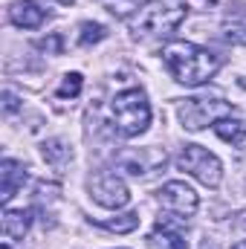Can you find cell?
<instances>
[{
	"mask_svg": "<svg viewBox=\"0 0 246 249\" xmlns=\"http://www.w3.org/2000/svg\"><path fill=\"white\" fill-rule=\"evenodd\" d=\"M162 61L171 70V75L185 87H200L220 70V55L217 53L203 50V47H197L191 41L165 44L162 47Z\"/></svg>",
	"mask_w": 246,
	"mask_h": 249,
	"instance_id": "cell-1",
	"label": "cell"
},
{
	"mask_svg": "<svg viewBox=\"0 0 246 249\" xmlns=\"http://www.w3.org/2000/svg\"><path fill=\"white\" fill-rule=\"evenodd\" d=\"M188 15V0H145L130 18L133 38H168Z\"/></svg>",
	"mask_w": 246,
	"mask_h": 249,
	"instance_id": "cell-2",
	"label": "cell"
},
{
	"mask_svg": "<svg viewBox=\"0 0 246 249\" xmlns=\"http://www.w3.org/2000/svg\"><path fill=\"white\" fill-rule=\"evenodd\" d=\"M110 116H113V127L122 133V136H139L148 130L151 124V105H148V96L133 87V90H124L113 99L110 105Z\"/></svg>",
	"mask_w": 246,
	"mask_h": 249,
	"instance_id": "cell-3",
	"label": "cell"
},
{
	"mask_svg": "<svg viewBox=\"0 0 246 249\" xmlns=\"http://www.w3.org/2000/svg\"><path fill=\"white\" fill-rule=\"evenodd\" d=\"M235 105L223 99H209V96H194L180 105V122L185 130H203L206 124H217L220 119L232 116Z\"/></svg>",
	"mask_w": 246,
	"mask_h": 249,
	"instance_id": "cell-4",
	"label": "cell"
},
{
	"mask_svg": "<svg viewBox=\"0 0 246 249\" xmlns=\"http://www.w3.org/2000/svg\"><path fill=\"white\" fill-rule=\"evenodd\" d=\"M177 165H180V171L191 174L194 180H200L203 186H209V188H217L220 180H223V165H220V160H217L211 151L200 148V145H185L183 154L177 157Z\"/></svg>",
	"mask_w": 246,
	"mask_h": 249,
	"instance_id": "cell-5",
	"label": "cell"
},
{
	"mask_svg": "<svg viewBox=\"0 0 246 249\" xmlns=\"http://www.w3.org/2000/svg\"><path fill=\"white\" fill-rule=\"evenodd\" d=\"M90 197L99 203V206H105V209H122L130 203V191L124 186L122 177H116V174H96V177H90Z\"/></svg>",
	"mask_w": 246,
	"mask_h": 249,
	"instance_id": "cell-6",
	"label": "cell"
},
{
	"mask_svg": "<svg viewBox=\"0 0 246 249\" xmlns=\"http://www.w3.org/2000/svg\"><path fill=\"white\" fill-rule=\"evenodd\" d=\"M159 203H162L171 214H177V217H183V220L191 217V214L197 212V206H200L194 188L180 183V180H171V183H165V186L159 188Z\"/></svg>",
	"mask_w": 246,
	"mask_h": 249,
	"instance_id": "cell-7",
	"label": "cell"
},
{
	"mask_svg": "<svg viewBox=\"0 0 246 249\" xmlns=\"http://www.w3.org/2000/svg\"><path fill=\"white\" fill-rule=\"evenodd\" d=\"M162 162H165V151H157V148H127L116 160V165L130 177H145Z\"/></svg>",
	"mask_w": 246,
	"mask_h": 249,
	"instance_id": "cell-8",
	"label": "cell"
},
{
	"mask_svg": "<svg viewBox=\"0 0 246 249\" xmlns=\"http://www.w3.org/2000/svg\"><path fill=\"white\" fill-rule=\"evenodd\" d=\"M148 247L151 249H188L183 223H174L168 214L159 217L157 226H154V232L148 235Z\"/></svg>",
	"mask_w": 246,
	"mask_h": 249,
	"instance_id": "cell-9",
	"label": "cell"
},
{
	"mask_svg": "<svg viewBox=\"0 0 246 249\" xmlns=\"http://www.w3.org/2000/svg\"><path fill=\"white\" fill-rule=\"evenodd\" d=\"M9 20L18 29H38L47 20V12L38 3H32V0H15L9 6Z\"/></svg>",
	"mask_w": 246,
	"mask_h": 249,
	"instance_id": "cell-10",
	"label": "cell"
},
{
	"mask_svg": "<svg viewBox=\"0 0 246 249\" xmlns=\"http://www.w3.org/2000/svg\"><path fill=\"white\" fill-rule=\"evenodd\" d=\"M23 183H26V168L15 160H3L0 162V203L6 206L18 194V188H23Z\"/></svg>",
	"mask_w": 246,
	"mask_h": 249,
	"instance_id": "cell-11",
	"label": "cell"
},
{
	"mask_svg": "<svg viewBox=\"0 0 246 249\" xmlns=\"http://www.w3.org/2000/svg\"><path fill=\"white\" fill-rule=\"evenodd\" d=\"M32 223V209H6L3 212V238L6 241H23Z\"/></svg>",
	"mask_w": 246,
	"mask_h": 249,
	"instance_id": "cell-12",
	"label": "cell"
},
{
	"mask_svg": "<svg viewBox=\"0 0 246 249\" xmlns=\"http://www.w3.org/2000/svg\"><path fill=\"white\" fill-rule=\"evenodd\" d=\"M211 127H214V133H217L223 142H229V145H235V148L246 151V122L244 119H232V116H226V119H220V122L211 124Z\"/></svg>",
	"mask_w": 246,
	"mask_h": 249,
	"instance_id": "cell-13",
	"label": "cell"
},
{
	"mask_svg": "<svg viewBox=\"0 0 246 249\" xmlns=\"http://www.w3.org/2000/svg\"><path fill=\"white\" fill-rule=\"evenodd\" d=\"M41 154H44L47 165L55 168V171H64V168L70 165V160H72V148H70L67 142H61V139H47V142L41 145Z\"/></svg>",
	"mask_w": 246,
	"mask_h": 249,
	"instance_id": "cell-14",
	"label": "cell"
},
{
	"mask_svg": "<svg viewBox=\"0 0 246 249\" xmlns=\"http://www.w3.org/2000/svg\"><path fill=\"white\" fill-rule=\"evenodd\" d=\"M102 226L107 232H116V235H127L139 226V212H127V214H119V217H110V220H102Z\"/></svg>",
	"mask_w": 246,
	"mask_h": 249,
	"instance_id": "cell-15",
	"label": "cell"
},
{
	"mask_svg": "<svg viewBox=\"0 0 246 249\" xmlns=\"http://www.w3.org/2000/svg\"><path fill=\"white\" fill-rule=\"evenodd\" d=\"M107 38V26H102V23H81V35H78V44L81 47H93V44H99V41H105Z\"/></svg>",
	"mask_w": 246,
	"mask_h": 249,
	"instance_id": "cell-16",
	"label": "cell"
},
{
	"mask_svg": "<svg viewBox=\"0 0 246 249\" xmlns=\"http://www.w3.org/2000/svg\"><path fill=\"white\" fill-rule=\"evenodd\" d=\"M81 87H84L81 72H67L64 81H61V87H58V99H75V96L81 93Z\"/></svg>",
	"mask_w": 246,
	"mask_h": 249,
	"instance_id": "cell-17",
	"label": "cell"
},
{
	"mask_svg": "<svg viewBox=\"0 0 246 249\" xmlns=\"http://www.w3.org/2000/svg\"><path fill=\"white\" fill-rule=\"evenodd\" d=\"M226 41H229V44H241V47H246V23L229 26V29H226Z\"/></svg>",
	"mask_w": 246,
	"mask_h": 249,
	"instance_id": "cell-18",
	"label": "cell"
},
{
	"mask_svg": "<svg viewBox=\"0 0 246 249\" xmlns=\"http://www.w3.org/2000/svg\"><path fill=\"white\" fill-rule=\"evenodd\" d=\"M102 3H105L107 12H113V15H124L127 9H139L136 0H102Z\"/></svg>",
	"mask_w": 246,
	"mask_h": 249,
	"instance_id": "cell-19",
	"label": "cell"
},
{
	"mask_svg": "<svg viewBox=\"0 0 246 249\" xmlns=\"http://www.w3.org/2000/svg\"><path fill=\"white\" fill-rule=\"evenodd\" d=\"M38 47H41V50H47L50 55H61V35H50V38H44Z\"/></svg>",
	"mask_w": 246,
	"mask_h": 249,
	"instance_id": "cell-20",
	"label": "cell"
},
{
	"mask_svg": "<svg viewBox=\"0 0 246 249\" xmlns=\"http://www.w3.org/2000/svg\"><path fill=\"white\" fill-rule=\"evenodd\" d=\"M3 110H6V113H18V110H20V99H18L12 90H3Z\"/></svg>",
	"mask_w": 246,
	"mask_h": 249,
	"instance_id": "cell-21",
	"label": "cell"
},
{
	"mask_svg": "<svg viewBox=\"0 0 246 249\" xmlns=\"http://www.w3.org/2000/svg\"><path fill=\"white\" fill-rule=\"evenodd\" d=\"M232 249H246V241H238V244H235Z\"/></svg>",
	"mask_w": 246,
	"mask_h": 249,
	"instance_id": "cell-22",
	"label": "cell"
},
{
	"mask_svg": "<svg viewBox=\"0 0 246 249\" xmlns=\"http://www.w3.org/2000/svg\"><path fill=\"white\" fill-rule=\"evenodd\" d=\"M58 3H64V6H72V3H75V0H58Z\"/></svg>",
	"mask_w": 246,
	"mask_h": 249,
	"instance_id": "cell-23",
	"label": "cell"
},
{
	"mask_svg": "<svg viewBox=\"0 0 246 249\" xmlns=\"http://www.w3.org/2000/svg\"><path fill=\"white\" fill-rule=\"evenodd\" d=\"M203 249H209V247H203Z\"/></svg>",
	"mask_w": 246,
	"mask_h": 249,
	"instance_id": "cell-24",
	"label": "cell"
}]
</instances>
